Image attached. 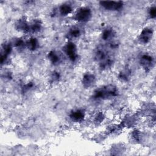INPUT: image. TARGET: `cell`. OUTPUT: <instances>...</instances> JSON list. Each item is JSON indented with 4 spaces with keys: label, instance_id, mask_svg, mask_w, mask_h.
<instances>
[{
    "label": "cell",
    "instance_id": "6da1fadb",
    "mask_svg": "<svg viewBox=\"0 0 156 156\" xmlns=\"http://www.w3.org/2000/svg\"><path fill=\"white\" fill-rule=\"evenodd\" d=\"M118 91L113 85L103 86L96 89L93 94V98L97 100H107L118 96Z\"/></svg>",
    "mask_w": 156,
    "mask_h": 156
},
{
    "label": "cell",
    "instance_id": "7a4b0ae2",
    "mask_svg": "<svg viewBox=\"0 0 156 156\" xmlns=\"http://www.w3.org/2000/svg\"><path fill=\"white\" fill-rule=\"evenodd\" d=\"M95 58L102 69H108L113 63V58L108 51L103 48H98L95 52Z\"/></svg>",
    "mask_w": 156,
    "mask_h": 156
},
{
    "label": "cell",
    "instance_id": "3957f363",
    "mask_svg": "<svg viewBox=\"0 0 156 156\" xmlns=\"http://www.w3.org/2000/svg\"><path fill=\"white\" fill-rule=\"evenodd\" d=\"M91 17V9L86 6L78 8L73 15V20L79 23H86L90 20Z\"/></svg>",
    "mask_w": 156,
    "mask_h": 156
},
{
    "label": "cell",
    "instance_id": "277c9868",
    "mask_svg": "<svg viewBox=\"0 0 156 156\" xmlns=\"http://www.w3.org/2000/svg\"><path fill=\"white\" fill-rule=\"evenodd\" d=\"M64 54L72 62H76L78 58L76 45L73 41H68L63 48Z\"/></svg>",
    "mask_w": 156,
    "mask_h": 156
},
{
    "label": "cell",
    "instance_id": "5b68a950",
    "mask_svg": "<svg viewBox=\"0 0 156 156\" xmlns=\"http://www.w3.org/2000/svg\"><path fill=\"white\" fill-rule=\"evenodd\" d=\"M100 5L104 9L110 11H119L123 7L122 1H101Z\"/></svg>",
    "mask_w": 156,
    "mask_h": 156
},
{
    "label": "cell",
    "instance_id": "8992f818",
    "mask_svg": "<svg viewBox=\"0 0 156 156\" xmlns=\"http://www.w3.org/2000/svg\"><path fill=\"white\" fill-rule=\"evenodd\" d=\"M140 63L144 69L146 70H149L153 67L154 64V58L149 54L144 53L141 55L140 57Z\"/></svg>",
    "mask_w": 156,
    "mask_h": 156
},
{
    "label": "cell",
    "instance_id": "52a82bcc",
    "mask_svg": "<svg viewBox=\"0 0 156 156\" xmlns=\"http://www.w3.org/2000/svg\"><path fill=\"white\" fill-rule=\"evenodd\" d=\"M152 29L149 27H146L140 32L138 37V40L142 44H147L152 40Z\"/></svg>",
    "mask_w": 156,
    "mask_h": 156
},
{
    "label": "cell",
    "instance_id": "ba28073f",
    "mask_svg": "<svg viewBox=\"0 0 156 156\" xmlns=\"http://www.w3.org/2000/svg\"><path fill=\"white\" fill-rule=\"evenodd\" d=\"M85 113L83 110L79 108L72 110L69 114V119L74 122H80L84 120Z\"/></svg>",
    "mask_w": 156,
    "mask_h": 156
},
{
    "label": "cell",
    "instance_id": "9c48e42d",
    "mask_svg": "<svg viewBox=\"0 0 156 156\" xmlns=\"http://www.w3.org/2000/svg\"><path fill=\"white\" fill-rule=\"evenodd\" d=\"M15 28L17 30L23 33H29V22L24 18H21L18 20L15 24Z\"/></svg>",
    "mask_w": 156,
    "mask_h": 156
},
{
    "label": "cell",
    "instance_id": "30bf717a",
    "mask_svg": "<svg viewBox=\"0 0 156 156\" xmlns=\"http://www.w3.org/2000/svg\"><path fill=\"white\" fill-rule=\"evenodd\" d=\"M96 82V77L91 73H86L83 75L82 83L83 86L86 88H89L94 85Z\"/></svg>",
    "mask_w": 156,
    "mask_h": 156
},
{
    "label": "cell",
    "instance_id": "8fae6325",
    "mask_svg": "<svg viewBox=\"0 0 156 156\" xmlns=\"http://www.w3.org/2000/svg\"><path fill=\"white\" fill-rule=\"evenodd\" d=\"M48 58L50 62L54 65H58L62 62V57L61 56L60 54L55 51H51L48 54Z\"/></svg>",
    "mask_w": 156,
    "mask_h": 156
},
{
    "label": "cell",
    "instance_id": "7c38bea8",
    "mask_svg": "<svg viewBox=\"0 0 156 156\" xmlns=\"http://www.w3.org/2000/svg\"><path fill=\"white\" fill-rule=\"evenodd\" d=\"M42 28V23L38 19L33 20L29 22V33L36 34L39 32Z\"/></svg>",
    "mask_w": 156,
    "mask_h": 156
},
{
    "label": "cell",
    "instance_id": "4fadbf2b",
    "mask_svg": "<svg viewBox=\"0 0 156 156\" xmlns=\"http://www.w3.org/2000/svg\"><path fill=\"white\" fill-rule=\"evenodd\" d=\"M58 13L63 16H67L71 14L73 11V8L71 4L69 3H63L60 5L58 9Z\"/></svg>",
    "mask_w": 156,
    "mask_h": 156
},
{
    "label": "cell",
    "instance_id": "5bb4252c",
    "mask_svg": "<svg viewBox=\"0 0 156 156\" xmlns=\"http://www.w3.org/2000/svg\"><path fill=\"white\" fill-rule=\"evenodd\" d=\"M67 35L68 38L71 39H76L79 38L82 35V30L77 26H72L69 28Z\"/></svg>",
    "mask_w": 156,
    "mask_h": 156
},
{
    "label": "cell",
    "instance_id": "9a60e30c",
    "mask_svg": "<svg viewBox=\"0 0 156 156\" xmlns=\"http://www.w3.org/2000/svg\"><path fill=\"white\" fill-rule=\"evenodd\" d=\"M101 35L102 40L107 41H112V39L114 38L115 35V32L112 27H107L104 29Z\"/></svg>",
    "mask_w": 156,
    "mask_h": 156
},
{
    "label": "cell",
    "instance_id": "2e32d148",
    "mask_svg": "<svg viewBox=\"0 0 156 156\" xmlns=\"http://www.w3.org/2000/svg\"><path fill=\"white\" fill-rule=\"evenodd\" d=\"M39 46L38 40L35 37H30L26 41V48L32 51L36 50Z\"/></svg>",
    "mask_w": 156,
    "mask_h": 156
},
{
    "label": "cell",
    "instance_id": "e0dca14e",
    "mask_svg": "<svg viewBox=\"0 0 156 156\" xmlns=\"http://www.w3.org/2000/svg\"><path fill=\"white\" fill-rule=\"evenodd\" d=\"M12 44L16 48L22 49L24 47H26V41L24 40L23 38H17L14 41Z\"/></svg>",
    "mask_w": 156,
    "mask_h": 156
},
{
    "label": "cell",
    "instance_id": "ac0fdd59",
    "mask_svg": "<svg viewBox=\"0 0 156 156\" xmlns=\"http://www.w3.org/2000/svg\"><path fill=\"white\" fill-rule=\"evenodd\" d=\"M94 122L97 123V124H99L101 122H102V121H104V115L103 114L102 112H99L98 113H97L94 116Z\"/></svg>",
    "mask_w": 156,
    "mask_h": 156
},
{
    "label": "cell",
    "instance_id": "d6986e66",
    "mask_svg": "<svg viewBox=\"0 0 156 156\" xmlns=\"http://www.w3.org/2000/svg\"><path fill=\"white\" fill-rule=\"evenodd\" d=\"M130 72L128 70H124L119 73V79L121 80H127L129 77Z\"/></svg>",
    "mask_w": 156,
    "mask_h": 156
},
{
    "label": "cell",
    "instance_id": "ffe728a7",
    "mask_svg": "<svg viewBox=\"0 0 156 156\" xmlns=\"http://www.w3.org/2000/svg\"><path fill=\"white\" fill-rule=\"evenodd\" d=\"M149 15L151 18L154 19L156 16V8L155 6H152L149 8V12H148Z\"/></svg>",
    "mask_w": 156,
    "mask_h": 156
},
{
    "label": "cell",
    "instance_id": "44dd1931",
    "mask_svg": "<svg viewBox=\"0 0 156 156\" xmlns=\"http://www.w3.org/2000/svg\"><path fill=\"white\" fill-rule=\"evenodd\" d=\"M60 78V75L58 74V73L57 72H55V71H54L51 76V80L52 81V82H55V81H57Z\"/></svg>",
    "mask_w": 156,
    "mask_h": 156
}]
</instances>
